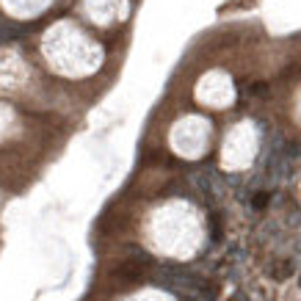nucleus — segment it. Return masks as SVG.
I'll return each mask as SVG.
<instances>
[{
	"mask_svg": "<svg viewBox=\"0 0 301 301\" xmlns=\"http://www.w3.org/2000/svg\"><path fill=\"white\" fill-rule=\"evenodd\" d=\"M254 94L273 125L301 141V33L273 42L268 72Z\"/></svg>",
	"mask_w": 301,
	"mask_h": 301,
	"instance_id": "1",
	"label": "nucleus"
},
{
	"mask_svg": "<svg viewBox=\"0 0 301 301\" xmlns=\"http://www.w3.org/2000/svg\"><path fill=\"white\" fill-rule=\"evenodd\" d=\"M260 152V125L251 113L232 122L221 138V166L227 172H243L257 160Z\"/></svg>",
	"mask_w": 301,
	"mask_h": 301,
	"instance_id": "2",
	"label": "nucleus"
},
{
	"mask_svg": "<svg viewBox=\"0 0 301 301\" xmlns=\"http://www.w3.org/2000/svg\"><path fill=\"white\" fill-rule=\"evenodd\" d=\"M298 194H301V172H298Z\"/></svg>",
	"mask_w": 301,
	"mask_h": 301,
	"instance_id": "3",
	"label": "nucleus"
}]
</instances>
